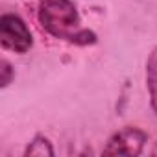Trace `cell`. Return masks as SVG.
<instances>
[{
  "label": "cell",
  "instance_id": "1",
  "mask_svg": "<svg viewBox=\"0 0 157 157\" xmlns=\"http://www.w3.org/2000/svg\"><path fill=\"white\" fill-rule=\"evenodd\" d=\"M37 19L44 32L56 39H63L80 46L96 43V33L82 28L80 13L70 0H43L37 10Z\"/></svg>",
  "mask_w": 157,
  "mask_h": 157
},
{
  "label": "cell",
  "instance_id": "2",
  "mask_svg": "<svg viewBox=\"0 0 157 157\" xmlns=\"http://www.w3.org/2000/svg\"><path fill=\"white\" fill-rule=\"evenodd\" d=\"M0 44L4 50H11L15 54H26L32 48V32L19 15L6 13L0 17Z\"/></svg>",
  "mask_w": 157,
  "mask_h": 157
},
{
  "label": "cell",
  "instance_id": "3",
  "mask_svg": "<svg viewBox=\"0 0 157 157\" xmlns=\"http://www.w3.org/2000/svg\"><path fill=\"white\" fill-rule=\"evenodd\" d=\"M148 142V135L135 126H126L111 135L105 148L102 150L104 155H140L144 150V144Z\"/></svg>",
  "mask_w": 157,
  "mask_h": 157
},
{
  "label": "cell",
  "instance_id": "4",
  "mask_svg": "<svg viewBox=\"0 0 157 157\" xmlns=\"http://www.w3.org/2000/svg\"><path fill=\"white\" fill-rule=\"evenodd\" d=\"M146 87L150 93V104L157 115V46L151 50L146 61Z\"/></svg>",
  "mask_w": 157,
  "mask_h": 157
},
{
  "label": "cell",
  "instance_id": "5",
  "mask_svg": "<svg viewBox=\"0 0 157 157\" xmlns=\"http://www.w3.org/2000/svg\"><path fill=\"white\" fill-rule=\"evenodd\" d=\"M24 155H39V157L48 155V157H52V155H54V148H52V144H50V140H48L46 137L37 135V137H33V140L28 144Z\"/></svg>",
  "mask_w": 157,
  "mask_h": 157
},
{
  "label": "cell",
  "instance_id": "6",
  "mask_svg": "<svg viewBox=\"0 0 157 157\" xmlns=\"http://www.w3.org/2000/svg\"><path fill=\"white\" fill-rule=\"evenodd\" d=\"M11 80H13V68H11V65L4 59V61H2V87H8V85L11 83Z\"/></svg>",
  "mask_w": 157,
  "mask_h": 157
}]
</instances>
